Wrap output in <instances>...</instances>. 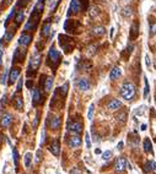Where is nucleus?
<instances>
[{
    "label": "nucleus",
    "instance_id": "obj_28",
    "mask_svg": "<svg viewBox=\"0 0 156 174\" xmlns=\"http://www.w3.org/2000/svg\"><path fill=\"white\" fill-rule=\"evenodd\" d=\"M53 87V77H47L46 79V82H44V91L46 92H49Z\"/></svg>",
    "mask_w": 156,
    "mask_h": 174
},
{
    "label": "nucleus",
    "instance_id": "obj_5",
    "mask_svg": "<svg viewBox=\"0 0 156 174\" xmlns=\"http://www.w3.org/2000/svg\"><path fill=\"white\" fill-rule=\"evenodd\" d=\"M41 15L42 14L32 10V13L30 15L29 21L25 25V31H35V29L37 28V26L40 23V20H41Z\"/></svg>",
    "mask_w": 156,
    "mask_h": 174
},
{
    "label": "nucleus",
    "instance_id": "obj_21",
    "mask_svg": "<svg viewBox=\"0 0 156 174\" xmlns=\"http://www.w3.org/2000/svg\"><path fill=\"white\" fill-rule=\"evenodd\" d=\"M24 17H25V14H24V10L22 9H20V10H17L16 11V14H15V23H16V26H19L22 21H24Z\"/></svg>",
    "mask_w": 156,
    "mask_h": 174
},
{
    "label": "nucleus",
    "instance_id": "obj_37",
    "mask_svg": "<svg viewBox=\"0 0 156 174\" xmlns=\"http://www.w3.org/2000/svg\"><path fill=\"white\" fill-rule=\"evenodd\" d=\"M111 157H112V152H111V151H106V152L102 153V158L105 161H110L111 160Z\"/></svg>",
    "mask_w": 156,
    "mask_h": 174
},
{
    "label": "nucleus",
    "instance_id": "obj_24",
    "mask_svg": "<svg viewBox=\"0 0 156 174\" xmlns=\"http://www.w3.org/2000/svg\"><path fill=\"white\" fill-rule=\"evenodd\" d=\"M105 32H106V29L103 26H96V27L92 28V34L95 37H102L105 34Z\"/></svg>",
    "mask_w": 156,
    "mask_h": 174
},
{
    "label": "nucleus",
    "instance_id": "obj_46",
    "mask_svg": "<svg viewBox=\"0 0 156 174\" xmlns=\"http://www.w3.org/2000/svg\"><path fill=\"white\" fill-rule=\"evenodd\" d=\"M145 59H146V65H148V66H150V59H149V55H146Z\"/></svg>",
    "mask_w": 156,
    "mask_h": 174
},
{
    "label": "nucleus",
    "instance_id": "obj_49",
    "mask_svg": "<svg viewBox=\"0 0 156 174\" xmlns=\"http://www.w3.org/2000/svg\"><path fill=\"white\" fill-rule=\"evenodd\" d=\"M3 43H4V42H3V41H0V53L3 52Z\"/></svg>",
    "mask_w": 156,
    "mask_h": 174
},
{
    "label": "nucleus",
    "instance_id": "obj_16",
    "mask_svg": "<svg viewBox=\"0 0 156 174\" xmlns=\"http://www.w3.org/2000/svg\"><path fill=\"white\" fill-rule=\"evenodd\" d=\"M51 31H52V22H51V20H47V22H44V25H43L42 27V31H41V34H42V37H48L49 34H51Z\"/></svg>",
    "mask_w": 156,
    "mask_h": 174
},
{
    "label": "nucleus",
    "instance_id": "obj_27",
    "mask_svg": "<svg viewBox=\"0 0 156 174\" xmlns=\"http://www.w3.org/2000/svg\"><path fill=\"white\" fill-rule=\"evenodd\" d=\"M44 4H46V0H38L36 3V5H35L33 10L37 11V13H40V14H42L43 10H44Z\"/></svg>",
    "mask_w": 156,
    "mask_h": 174
},
{
    "label": "nucleus",
    "instance_id": "obj_8",
    "mask_svg": "<svg viewBox=\"0 0 156 174\" xmlns=\"http://www.w3.org/2000/svg\"><path fill=\"white\" fill-rule=\"evenodd\" d=\"M26 58V49L22 48H16L14 52V57H13V63H22Z\"/></svg>",
    "mask_w": 156,
    "mask_h": 174
},
{
    "label": "nucleus",
    "instance_id": "obj_2",
    "mask_svg": "<svg viewBox=\"0 0 156 174\" xmlns=\"http://www.w3.org/2000/svg\"><path fill=\"white\" fill-rule=\"evenodd\" d=\"M135 92H137L135 86L132 82H124L122 88H121V91H119L121 97L123 100H126V101H132V98L135 96Z\"/></svg>",
    "mask_w": 156,
    "mask_h": 174
},
{
    "label": "nucleus",
    "instance_id": "obj_3",
    "mask_svg": "<svg viewBox=\"0 0 156 174\" xmlns=\"http://www.w3.org/2000/svg\"><path fill=\"white\" fill-rule=\"evenodd\" d=\"M83 28V25L80 23V21L78 20H71L68 18L64 23V31L67 33H71V34H75V33H80Z\"/></svg>",
    "mask_w": 156,
    "mask_h": 174
},
{
    "label": "nucleus",
    "instance_id": "obj_11",
    "mask_svg": "<svg viewBox=\"0 0 156 174\" xmlns=\"http://www.w3.org/2000/svg\"><path fill=\"white\" fill-rule=\"evenodd\" d=\"M20 74H21V69L20 68H17V66L11 68V70L9 73V85H13V84H15L19 80Z\"/></svg>",
    "mask_w": 156,
    "mask_h": 174
},
{
    "label": "nucleus",
    "instance_id": "obj_40",
    "mask_svg": "<svg viewBox=\"0 0 156 174\" xmlns=\"http://www.w3.org/2000/svg\"><path fill=\"white\" fill-rule=\"evenodd\" d=\"M85 142H86V148H91V142H90V136L89 134H85Z\"/></svg>",
    "mask_w": 156,
    "mask_h": 174
},
{
    "label": "nucleus",
    "instance_id": "obj_39",
    "mask_svg": "<svg viewBox=\"0 0 156 174\" xmlns=\"http://www.w3.org/2000/svg\"><path fill=\"white\" fill-rule=\"evenodd\" d=\"M123 16H126V17H129V16H132V9L128 6L126 9H123Z\"/></svg>",
    "mask_w": 156,
    "mask_h": 174
},
{
    "label": "nucleus",
    "instance_id": "obj_35",
    "mask_svg": "<svg viewBox=\"0 0 156 174\" xmlns=\"http://www.w3.org/2000/svg\"><path fill=\"white\" fill-rule=\"evenodd\" d=\"M94 108H95V104L91 103V104H90V108H89V113H87V119H89V120H92V116H94Z\"/></svg>",
    "mask_w": 156,
    "mask_h": 174
},
{
    "label": "nucleus",
    "instance_id": "obj_32",
    "mask_svg": "<svg viewBox=\"0 0 156 174\" xmlns=\"http://www.w3.org/2000/svg\"><path fill=\"white\" fill-rule=\"evenodd\" d=\"M116 119H117L118 121H121V123H126V120H127V112L119 113L118 115L116 116Z\"/></svg>",
    "mask_w": 156,
    "mask_h": 174
},
{
    "label": "nucleus",
    "instance_id": "obj_36",
    "mask_svg": "<svg viewBox=\"0 0 156 174\" xmlns=\"http://www.w3.org/2000/svg\"><path fill=\"white\" fill-rule=\"evenodd\" d=\"M8 74H9V71H8V70H4V73H3V75H1V77H0V82H1V85H5V84H6Z\"/></svg>",
    "mask_w": 156,
    "mask_h": 174
},
{
    "label": "nucleus",
    "instance_id": "obj_29",
    "mask_svg": "<svg viewBox=\"0 0 156 174\" xmlns=\"http://www.w3.org/2000/svg\"><path fill=\"white\" fill-rule=\"evenodd\" d=\"M24 162H25V167H26V168H30V167H31V162H32V153H31V152H27V153L25 155Z\"/></svg>",
    "mask_w": 156,
    "mask_h": 174
},
{
    "label": "nucleus",
    "instance_id": "obj_22",
    "mask_svg": "<svg viewBox=\"0 0 156 174\" xmlns=\"http://www.w3.org/2000/svg\"><path fill=\"white\" fill-rule=\"evenodd\" d=\"M121 107H122V102L118 101V100H112V101L107 104V108L110 110H116V109H118Z\"/></svg>",
    "mask_w": 156,
    "mask_h": 174
},
{
    "label": "nucleus",
    "instance_id": "obj_47",
    "mask_svg": "<svg viewBox=\"0 0 156 174\" xmlns=\"http://www.w3.org/2000/svg\"><path fill=\"white\" fill-rule=\"evenodd\" d=\"M146 128H148V125H146V124H143L142 126H140V129H142L143 131H145V130H146Z\"/></svg>",
    "mask_w": 156,
    "mask_h": 174
},
{
    "label": "nucleus",
    "instance_id": "obj_20",
    "mask_svg": "<svg viewBox=\"0 0 156 174\" xmlns=\"http://www.w3.org/2000/svg\"><path fill=\"white\" fill-rule=\"evenodd\" d=\"M78 88L81 90V91H87V90L90 88V82H89V80H86V79H80V80L78 81Z\"/></svg>",
    "mask_w": 156,
    "mask_h": 174
},
{
    "label": "nucleus",
    "instance_id": "obj_30",
    "mask_svg": "<svg viewBox=\"0 0 156 174\" xmlns=\"http://www.w3.org/2000/svg\"><path fill=\"white\" fill-rule=\"evenodd\" d=\"M153 169H154V162L153 161L145 163V166H144V173H150Z\"/></svg>",
    "mask_w": 156,
    "mask_h": 174
},
{
    "label": "nucleus",
    "instance_id": "obj_19",
    "mask_svg": "<svg viewBox=\"0 0 156 174\" xmlns=\"http://www.w3.org/2000/svg\"><path fill=\"white\" fill-rule=\"evenodd\" d=\"M139 25H138V22H135V23H133L132 25V27H130V36H129V38H130V41H133V39H135L137 37H138V33H139Z\"/></svg>",
    "mask_w": 156,
    "mask_h": 174
},
{
    "label": "nucleus",
    "instance_id": "obj_53",
    "mask_svg": "<svg viewBox=\"0 0 156 174\" xmlns=\"http://www.w3.org/2000/svg\"><path fill=\"white\" fill-rule=\"evenodd\" d=\"M122 1H129V0H122Z\"/></svg>",
    "mask_w": 156,
    "mask_h": 174
},
{
    "label": "nucleus",
    "instance_id": "obj_26",
    "mask_svg": "<svg viewBox=\"0 0 156 174\" xmlns=\"http://www.w3.org/2000/svg\"><path fill=\"white\" fill-rule=\"evenodd\" d=\"M14 105L17 110H22L24 109V100H22V97H20V96L19 97H15Z\"/></svg>",
    "mask_w": 156,
    "mask_h": 174
},
{
    "label": "nucleus",
    "instance_id": "obj_42",
    "mask_svg": "<svg viewBox=\"0 0 156 174\" xmlns=\"http://www.w3.org/2000/svg\"><path fill=\"white\" fill-rule=\"evenodd\" d=\"M41 157H42V152H41V150H38L37 151V155H36V162H40Z\"/></svg>",
    "mask_w": 156,
    "mask_h": 174
},
{
    "label": "nucleus",
    "instance_id": "obj_45",
    "mask_svg": "<svg viewBox=\"0 0 156 174\" xmlns=\"http://www.w3.org/2000/svg\"><path fill=\"white\" fill-rule=\"evenodd\" d=\"M26 86H27V88H30V90L32 88V81H31V80H29V81H27V84H26Z\"/></svg>",
    "mask_w": 156,
    "mask_h": 174
},
{
    "label": "nucleus",
    "instance_id": "obj_14",
    "mask_svg": "<svg viewBox=\"0 0 156 174\" xmlns=\"http://www.w3.org/2000/svg\"><path fill=\"white\" fill-rule=\"evenodd\" d=\"M68 145H69L70 148H78V147H80L81 146V137L79 135L71 136L70 139H69V141H68Z\"/></svg>",
    "mask_w": 156,
    "mask_h": 174
},
{
    "label": "nucleus",
    "instance_id": "obj_17",
    "mask_svg": "<svg viewBox=\"0 0 156 174\" xmlns=\"http://www.w3.org/2000/svg\"><path fill=\"white\" fill-rule=\"evenodd\" d=\"M62 125V120L58 118V116H53L51 120H49V128L52 130H58Z\"/></svg>",
    "mask_w": 156,
    "mask_h": 174
},
{
    "label": "nucleus",
    "instance_id": "obj_18",
    "mask_svg": "<svg viewBox=\"0 0 156 174\" xmlns=\"http://www.w3.org/2000/svg\"><path fill=\"white\" fill-rule=\"evenodd\" d=\"M13 121V115L9 114V113H5L3 118H1V126L3 128H8Z\"/></svg>",
    "mask_w": 156,
    "mask_h": 174
},
{
    "label": "nucleus",
    "instance_id": "obj_15",
    "mask_svg": "<svg viewBox=\"0 0 156 174\" xmlns=\"http://www.w3.org/2000/svg\"><path fill=\"white\" fill-rule=\"evenodd\" d=\"M41 102H42V95H41V92H40L38 88H35L33 90V93H32V104L36 107Z\"/></svg>",
    "mask_w": 156,
    "mask_h": 174
},
{
    "label": "nucleus",
    "instance_id": "obj_13",
    "mask_svg": "<svg viewBox=\"0 0 156 174\" xmlns=\"http://www.w3.org/2000/svg\"><path fill=\"white\" fill-rule=\"evenodd\" d=\"M32 41V34H29V33H22L19 38V45L20 47H29L30 43Z\"/></svg>",
    "mask_w": 156,
    "mask_h": 174
},
{
    "label": "nucleus",
    "instance_id": "obj_25",
    "mask_svg": "<svg viewBox=\"0 0 156 174\" xmlns=\"http://www.w3.org/2000/svg\"><path fill=\"white\" fill-rule=\"evenodd\" d=\"M121 75H122V70L116 66V68H113L111 70V73H110V79L111 80H117L118 77H121Z\"/></svg>",
    "mask_w": 156,
    "mask_h": 174
},
{
    "label": "nucleus",
    "instance_id": "obj_9",
    "mask_svg": "<svg viewBox=\"0 0 156 174\" xmlns=\"http://www.w3.org/2000/svg\"><path fill=\"white\" fill-rule=\"evenodd\" d=\"M68 130L74 135H79L83 132V124L80 121H71L68 124Z\"/></svg>",
    "mask_w": 156,
    "mask_h": 174
},
{
    "label": "nucleus",
    "instance_id": "obj_34",
    "mask_svg": "<svg viewBox=\"0 0 156 174\" xmlns=\"http://www.w3.org/2000/svg\"><path fill=\"white\" fill-rule=\"evenodd\" d=\"M144 80H145V90H144V98H148V97H149V91H150V88H149V81H148V79H146V77H145Z\"/></svg>",
    "mask_w": 156,
    "mask_h": 174
},
{
    "label": "nucleus",
    "instance_id": "obj_38",
    "mask_svg": "<svg viewBox=\"0 0 156 174\" xmlns=\"http://www.w3.org/2000/svg\"><path fill=\"white\" fill-rule=\"evenodd\" d=\"M156 34V22L150 23V36H155Z\"/></svg>",
    "mask_w": 156,
    "mask_h": 174
},
{
    "label": "nucleus",
    "instance_id": "obj_23",
    "mask_svg": "<svg viewBox=\"0 0 156 174\" xmlns=\"http://www.w3.org/2000/svg\"><path fill=\"white\" fill-rule=\"evenodd\" d=\"M143 147H144V152H146V153H153V145H151V141H150L149 137H146V139L144 140Z\"/></svg>",
    "mask_w": 156,
    "mask_h": 174
},
{
    "label": "nucleus",
    "instance_id": "obj_51",
    "mask_svg": "<svg viewBox=\"0 0 156 174\" xmlns=\"http://www.w3.org/2000/svg\"><path fill=\"white\" fill-rule=\"evenodd\" d=\"M113 31H114V28H112V29H111V38H112V37H113Z\"/></svg>",
    "mask_w": 156,
    "mask_h": 174
},
{
    "label": "nucleus",
    "instance_id": "obj_41",
    "mask_svg": "<svg viewBox=\"0 0 156 174\" xmlns=\"http://www.w3.org/2000/svg\"><path fill=\"white\" fill-rule=\"evenodd\" d=\"M22 84H24L22 79H19V82H17V87H16V91H17V92H20V91H21V88H22Z\"/></svg>",
    "mask_w": 156,
    "mask_h": 174
},
{
    "label": "nucleus",
    "instance_id": "obj_44",
    "mask_svg": "<svg viewBox=\"0 0 156 174\" xmlns=\"http://www.w3.org/2000/svg\"><path fill=\"white\" fill-rule=\"evenodd\" d=\"M37 124H38V114L36 115L35 120H33V128H37Z\"/></svg>",
    "mask_w": 156,
    "mask_h": 174
},
{
    "label": "nucleus",
    "instance_id": "obj_52",
    "mask_svg": "<svg viewBox=\"0 0 156 174\" xmlns=\"http://www.w3.org/2000/svg\"><path fill=\"white\" fill-rule=\"evenodd\" d=\"M71 174H75V172L73 171V172H71ZM76 174H80V172H76Z\"/></svg>",
    "mask_w": 156,
    "mask_h": 174
},
{
    "label": "nucleus",
    "instance_id": "obj_1",
    "mask_svg": "<svg viewBox=\"0 0 156 174\" xmlns=\"http://www.w3.org/2000/svg\"><path fill=\"white\" fill-rule=\"evenodd\" d=\"M60 53H59V50H58L57 48H56V45L53 44L52 47H51V49H49V52H48V65L53 69V71H56V69H57L58 64L60 63Z\"/></svg>",
    "mask_w": 156,
    "mask_h": 174
},
{
    "label": "nucleus",
    "instance_id": "obj_6",
    "mask_svg": "<svg viewBox=\"0 0 156 174\" xmlns=\"http://www.w3.org/2000/svg\"><path fill=\"white\" fill-rule=\"evenodd\" d=\"M85 8H87V0H71L68 16H70L73 14H78L81 10H84Z\"/></svg>",
    "mask_w": 156,
    "mask_h": 174
},
{
    "label": "nucleus",
    "instance_id": "obj_4",
    "mask_svg": "<svg viewBox=\"0 0 156 174\" xmlns=\"http://www.w3.org/2000/svg\"><path fill=\"white\" fill-rule=\"evenodd\" d=\"M58 39H59V45L62 47V49L67 54H69V53L73 52V49H74V39L71 37L65 36V34H59Z\"/></svg>",
    "mask_w": 156,
    "mask_h": 174
},
{
    "label": "nucleus",
    "instance_id": "obj_10",
    "mask_svg": "<svg viewBox=\"0 0 156 174\" xmlns=\"http://www.w3.org/2000/svg\"><path fill=\"white\" fill-rule=\"evenodd\" d=\"M127 158H124V157H119L118 160L116 161V163H114V171L117 172V173H122V172H124V169L127 168Z\"/></svg>",
    "mask_w": 156,
    "mask_h": 174
},
{
    "label": "nucleus",
    "instance_id": "obj_7",
    "mask_svg": "<svg viewBox=\"0 0 156 174\" xmlns=\"http://www.w3.org/2000/svg\"><path fill=\"white\" fill-rule=\"evenodd\" d=\"M41 60H42V57H41V53L38 52H35L31 57V60H30L29 64V69L30 70H33V71H37L40 65H41Z\"/></svg>",
    "mask_w": 156,
    "mask_h": 174
},
{
    "label": "nucleus",
    "instance_id": "obj_12",
    "mask_svg": "<svg viewBox=\"0 0 156 174\" xmlns=\"http://www.w3.org/2000/svg\"><path fill=\"white\" fill-rule=\"evenodd\" d=\"M48 150L52 152V155H54L56 157H58L59 155H60V144H59V140L57 139H54L49 146H48Z\"/></svg>",
    "mask_w": 156,
    "mask_h": 174
},
{
    "label": "nucleus",
    "instance_id": "obj_31",
    "mask_svg": "<svg viewBox=\"0 0 156 174\" xmlns=\"http://www.w3.org/2000/svg\"><path fill=\"white\" fill-rule=\"evenodd\" d=\"M13 157H14V164L16 167V171H17L19 169V160H20V157H19V152H17L16 148L13 150Z\"/></svg>",
    "mask_w": 156,
    "mask_h": 174
},
{
    "label": "nucleus",
    "instance_id": "obj_43",
    "mask_svg": "<svg viewBox=\"0 0 156 174\" xmlns=\"http://www.w3.org/2000/svg\"><path fill=\"white\" fill-rule=\"evenodd\" d=\"M143 109H145V108H144V107H139L138 110H137V114H139V115L144 114V110H143Z\"/></svg>",
    "mask_w": 156,
    "mask_h": 174
},
{
    "label": "nucleus",
    "instance_id": "obj_48",
    "mask_svg": "<svg viewBox=\"0 0 156 174\" xmlns=\"http://www.w3.org/2000/svg\"><path fill=\"white\" fill-rule=\"evenodd\" d=\"M122 147H123V141H121V142L118 144V150H122Z\"/></svg>",
    "mask_w": 156,
    "mask_h": 174
},
{
    "label": "nucleus",
    "instance_id": "obj_50",
    "mask_svg": "<svg viewBox=\"0 0 156 174\" xmlns=\"http://www.w3.org/2000/svg\"><path fill=\"white\" fill-rule=\"evenodd\" d=\"M1 59H3V52L0 53V65H1Z\"/></svg>",
    "mask_w": 156,
    "mask_h": 174
},
{
    "label": "nucleus",
    "instance_id": "obj_33",
    "mask_svg": "<svg viewBox=\"0 0 156 174\" xmlns=\"http://www.w3.org/2000/svg\"><path fill=\"white\" fill-rule=\"evenodd\" d=\"M14 34H15V31H14V29H10V31H8V32H6V34H5V38H4V39H5L6 42H10V41L13 39Z\"/></svg>",
    "mask_w": 156,
    "mask_h": 174
}]
</instances>
